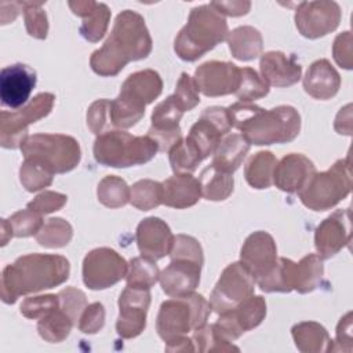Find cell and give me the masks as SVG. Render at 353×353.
Returning a JSON list of instances; mask_svg holds the SVG:
<instances>
[{
  "instance_id": "1",
  "label": "cell",
  "mask_w": 353,
  "mask_h": 353,
  "mask_svg": "<svg viewBox=\"0 0 353 353\" xmlns=\"http://www.w3.org/2000/svg\"><path fill=\"white\" fill-rule=\"evenodd\" d=\"M152 51V37L142 15L132 10L121 11L110 36L90 58L91 69L99 76H116L131 62L146 58Z\"/></svg>"
},
{
  "instance_id": "2",
  "label": "cell",
  "mask_w": 353,
  "mask_h": 353,
  "mask_svg": "<svg viewBox=\"0 0 353 353\" xmlns=\"http://www.w3.org/2000/svg\"><path fill=\"white\" fill-rule=\"evenodd\" d=\"M226 109L230 125L237 128L250 145L288 143L301 131V116L290 105L263 109L240 101Z\"/></svg>"
},
{
  "instance_id": "3",
  "label": "cell",
  "mask_w": 353,
  "mask_h": 353,
  "mask_svg": "<svg viewBox=\"0 0 353 353\" xmlns=\"http://www.w3.org/2000/svg\"><path fill=\"white\" fill-rule=\"evenodd\" d=\"M70 263L62 255L28 254L7 265L1 273V301L12 305L21 295L40 292L63 284Z\"/></svg>"
},
{
  "instance_id": "4",
  "label": "cell",
  "mask_w": 353,
  "mask_h": 353,
  "mask_svg": "<svg viewBox=\"0 0 353 353\" xmlns=\"http://www.w3.org/2000/svg\"><path fill=\"white\" fill-rule=\"evenodd\" d=\"M229 34L225 17L211 4L192 8L186 25L174 41L176 55L188 62L197 61Z\"/></svg>"
},
{
  "instance_id": "5",
  "label": "cell",
  "mask_w": 353,
  "mask_h": 353,
  "mask_svg": "<svg viewBox=\"0 0 353 353\" xmlns=\"http://www.w3.org/2000/svg\"><path fill=\"white\" fill-rule=\"evenodd\" d=\"M171 262L160 272L161 290L171 298L185 296L194 292L200 283L201 266L204 262L200 243L188 234L174 236L170 251Z\"/></svg>"
},
{
  "instance_id": "6",
  "label": "cell",
  "mask_w": 353,
  "mask_h": 353,
  "mask_svg": "<svg viewBox=\"0 0 353 353\" xmlns=\"http://www.w3.org/2000/svg\"><path fill=\"white\" fill-rule=\"evenodd\" d=\"M163 90L160 74L143 69L130 74L121 84L120 94L110 102V119L114 128H130L145 114V106L152 103Z\"/></svg>"
},
{
  "instance_id": "7",
  "label": "cell",
  "mask_w": 353,
  "mask_h": 353,
  "mask_svg": "<svg viewBox=\"0 0 353 353\" xmlns=\"http://www.w3.org/2000/svg\"><path fill=\"white\" fill-rule=\"evenodd\" d=\"M97 163L105 167L127 168L150 161L159 145L149 135L138 137L123 130H110L97 135L92 146Z\"/></svg>"
},
{
  "instance_id": "8",
  "label": "cell",
  "mask_w": 353,
  "mask_h": 353,
  "mask_svg": "<svg viewBox=\"0 0 353 353\" xmlns=\"http://www.w3.org/2000/svg\"><path fill=\"white\" fill-rule=\"evenodd\" d=\"M211 305L200 294L167 299L160 305L156 328L159 336L167 343L183 336L189 331L207 324Z\"/></svg>"
},
{
  "instance_id": "9",
  "label": "cell",
  "mask_w": 353,
  "mask_h": 353,
  "mask_svg": "<svg viewBox=\"0 0 353 353\" xmlns=\"http://www.w3.org/2000/svg\"><path fill=\"white\" fill-rule=\"evenodd\" d=\"M25 159L34 160L52 174H65L77 167L81 159L79 142L65 134H33L21 145Z\"/></svg>"
},
{
  "instance_id": "10",
  "label": "cell",
  "mask_w": 353,
  "mask_h": 353,
  "mask_svg": "<svg viewBox=\"0 0 353 353\" xmlns=\"http://www.w3.org/2000/svg\"><path fill=\"white\" fill-rule=\"evenodd\" d=\"M352 189L350 157L341 159L327 171L316 172L298 193L302 204L313 211H325L343 200Z\"/></svg>"
},
{
  "instance_id": "11",
  "label": "cell",
  "mask_w": 353,
  "mask_h": 353,
  "mask_svg": "<svg viewBox=\"0 0 353 353\" xmlns=\"http://www.w3.org/2000/svg\"><path fill=\"white\" fill-rule=\"evenodd\" d=\"M54 102V94L40 92L17 112L3 110L0 113V145L6 149L21 148L22 142L29 137L28 127L48 116Z\"/></svg>"
},
{
  "instance_id": "12",
  "label": "cell",
  "mask_w": 353,
  "mask_h": 353,
  "mask_svg": "<svg viewBox=\"0 0 353 353\" xmlns=\"http://www.w3.org/2000/svg\"><path fill=\"white\" fill-rule=\"evenodd\" d=\"M255 280L250 270L241 262L228 265L221 273L211 295L210 305L218 314L229 312L243 301L254 295Z\"/></svg>"
},
{
  "instance_id": "13",
  "label": "cell",
  "mask_w": 353,
  "mask_h": 353,
  "mask_svg": "<svg viewBox=\"0 0 353 353\" xmlns=\"http://www.w3.org/2000/svg\"><path fill=\"white\" fill-rule=\"evenodd\" d=\"M128 263L112 248L91 250L83 259V283L90 290H105L125 277Z\"/></svg>"
},
{
  "instance_id": "14",
  "label": "cell",
  "mask_w": 353,
  "mask_h": 353,
  "mask_svg": "<svg viewBox=\"0 0 353 353\" xmlns=\"http://www.w3.org/2000/svg\"><path fill=\"white\" fill-rule=\"evenodd\" d=\"M266 316V301L261 295H251L234 309L221 313L212 324L215 332L226 342H233L244 332L258 327Z\"/></svg>"
},
{
  "instance_id": "15",
  "label": "cell",
  "mask_w": 353,
  "mask_h": 353,
  "mask_svg": "<svg viewBox=\"0 0 353 353\" xmlns=\"http://www.w3.org/2000/svg\"><path fill=\"white\" fill-rule=\"evenodd\" d=\"M341 8L335 1H302L295 10V25L306 39H319L334 32L341 22Z\"/></svg>"
},
{
  "instance_id": "16",
  "label": "cell",
  "mask_w": 353,
  "mask_h": 353,
  "mask_svg": "<svg viewBox=\"0 0 353 353\" xmlns=\"http://www.w3.org/2000/svg\"><path fill=\"white\" fill-rule=\"evenodd\" d=\"M183 105L172 94L160 102L152 112V125L148 134L159 145V152H170V149L182 139L179 120L185 113Z\"/></svg>"
},
{
  "instance_id": "17",
  "label": "cell",
  "mask_w": 353,
  "mask_h": 353,
  "mask_svg": "<svg viewBox=\"0 0 353 353\" xmlns=\"http://www.w3.org/2000/svg\"><path fill=\"white\" fill-rule=\"evenodd\" d=\"M230 128L228 109L222 106H210L203 110L197 121L190 127L186 138L199 149L203 159H207L214 153L218 143Z\"/></svg>"
},
{
  "instance_id": "18",
  "label": "cell",
  "mask_w": 353,
  "mask_h": 353,
  "mask_svg": "<svg viewBox=\"0 0 353 353\" xmlns=\"http://www.w3.org/2000/svg\"><path fill=\"white\" fill-rule=\"evenodd\" d=\"M150 305V291L127 285L119 298L116 331L124 339L138 336L146 327V313Z\"/></svg>"
},
{
  "instance_id": "19",
  "label": "cell",
  "mask_w": 353,
  "mask_h": 353,
  "mask_svg": "<svg viewBox=\"0 0 353 353\" xmlns=\"http://www.w3.org/2000/svg\"><path fill=\"white\" fill-rule=\"evenodd\" d=\"M240 69L232 62L208 61L196 69L193 80L205 97L234 94L240 85Z\"/></svg>"
},
{
  "instance_id": "20",
  "label": "cell",
  "mask_w": 353,
  "mask_h": 353,
  "mask_svg": "<svg viewBox=\"0 0 353 353\" xmlns=\"http://www.w3.org/2000/svg\"><path fill=\"white\" fill-rule=\"evenodd\" d=\"M277 259L276 243L273 237L263 230L251 233L240 251V262L250 270L255 284L273 270Z\"/></svg>"
},
{
  "instance_id": "21",
  "label": "cell",
  "mask_w": 353,
  "mask_h": 353,
  "mask_svg": "<svg viewBox=\"0 0 353 353\" xmlns=\"http://www.w3.org/2000/svg\"><path fill=\"white\" fill-rule=\"evenodd\" d=\"M36 81V72L29 65L14 63L3 68L0 72L1 105L10 109L22 108L28 102Z\"/></svg>"
},
{
  "instance_id": "22",
  "label": "cell",
  "mask_w": 353,
  "mask_h": 353,
  "mask_svg": "<svg viewBox=\"0 0 353 353\" xmlns=\"http://www.w3.org/2000/svg\"><path fill=\"white\" fill-rule=\"evenodd\" d=\"M350 243V208L336 210L316 229L314 247L321 259L338 254Z\"/></svg>"
},
{
  "instance_id": "23",
  "label": "cell",
  "mask_w": 353,
  "mask_h": 353,
  "mask_svg": "<svg viewBox=\"0 0 353 353\" xmlns=\"http://www.w3.org/2000/svg\"><path fill=\"white\" fill-rule=\"evenodd\" d=\"M135 240L142 256L152 261H159L170 254L174 234L163 219L157 216H149L139 222Z\"/></svg>"
},
{
  "instance_id": "24",
  "label": "cell",
  "mask_w": 353,
  "mask_h": 353,
  "mask_svg": "<svg viewBox=\"0 0 353 353\" xmlns=\"http://www.w3.org/2000/svg\"><path fill=\"white\" fill-rule=\"evenodd\" d=\"M316 167L302 153L285 154L277 161L273 172V183L283 192L299 193L316 174Z\"/></svg>"
},
{
  "instance_id": "25",
  "label": "cell",
  "mask_w": 353,
  "mask_h": 353,
  "mask_svg": "<svg viewBox=\"0 0 353 353\" xmlns=\"http://www.w3.org/2000/svg\"><path fill=\"white\" fill-rule=\"evenodd\" d=\"M259 69L262 79L273 87H290L299 81L302 66L294 55L288 57L281 51H268L262 54Z\"/></svg>"
},
{
  "instance_id": "26",
  "label": "cell",
  "mask_w": 353,
  "mask_h": 353,
  "mask_svg": "<svg viewBox=\"0 0 353 353\" xmlns=\"http://www.w3.org/2000/svg\"><path fill=\"white\" fill-rule=\"evenodd\" d=\"M68 6L74 15L83 18L79 32L87 41L97 43L105 36L110 21V10L105 3L69 1Z\"/></svg>"
},
{
  "instance_id": "27",
  "label": "cell",
  "mask_w": 353,
  "mask_h": 353,
  "mask_svg": "<svg viewBox=\"0 0 353 353\" xmlns=\"http://www.w3.org/2000/svg\"><path fill=\"white\" fill-rule=\"evenodd\" d=\"M303 88L310 97L325 101L338 94L341 76L328 59H317L306 70Z\"/></svg>"
},
{
  "instance_id": "28",
  "label": "cell",
  "mask_w": 353,
  "mask_h": 353,
  "mask_svg": "<svg viewBox=\"0 0 353 353\" xmlns=\"http://www.w3.org/2000/svg\"><path fill=\"white\" fill-rule=\"evenodd\" d=\"M201 197L199 179L192 174H175L163 182V204L176 210L194 205Z\"/></svg>"
},
{
  "instance_id": "29",
  "label": "cell",
  "mask_w": 353,
  "mask_h": 353,
  "mask_svg": "<svg viewBox=\"0 0 353 353\" xmlns=\"http://www.w3.org/2000/svg\"><path fill=\"white\" fill-rule=\"evenodd\" d=\"M250 150V143L241 134H230L222 138L212 153L211 165L223 172L233 174Z\"/></svg>"
},
{
  "instance_id": "30",
  "label": "cell",
  "mask_w": 353,
  "mask_h": 353,
  "mask_svg": "<svg viewBox=\"0 0 353 353\" xmlns=\"http://www.w3.org/2000/svg\"><path fill=\"white\" fill-rule=\"evenodd\" d=\"M295 346L302 353H325L334 350L327 330L316 321H302L291 328Z\"/></svg>"
},
{
  "instance_id": "31",
  "label": "cell",
  "mask_w": 353,
  "mask_h": 353,
  "mask_svg": "<svg viewBox=\"0 0 353 353\" xmlns=\"http://www.w3.org/2000/svg\"><path fill=\"white\" fill-rule=\"evenodd\" d=\"M226 39L232 55L239 61H252L261 55L263 48L262 36L252 26H239Z\"/></svg>"
},
{
  "instance_id": "32",
  "label": "cell",
  "mask_w": 353,
  "mask_h": 353,
  "mask_svg": "<svg viewBox=\"0 0 353 353\" xmlns=\"http://www.w3.org/2000/svg\"><path fill=\"white\" fill-rule=\"evenodd\" d=\"M323 274V259L316 254H307L292 265V290L299 294L312 292L320 285Z\"/></svg>"
},
{
  "instance_id": "33",
  "label": "cell",
  "mask_w": 353,
  "mask_h": 353,
  "mask_svg": "<svg viewBox=\"0 0 353 353\" xmlns=\"http://www.w3.org/2000/svg\"><path fill=\"white\" fill-rule=\"evenodd\" d=\"M199 183L201 189V196L204 199L211 201H222L232 194L234 179L233 174L216 170L210 164L201 171L199 176Z\"/></svg>"
},
{
  "instance_id": "34",
  "label": "cell",
  "mask_w": 353,
  "mask_h": 353,
  "mask_svg": "<svg viewBox=\"0 0 353 353\" xmlns=\"http://www.w3.org/2000/svg\"><path fill=\"white\" fill-rule=\"evenodd\" d=\"M277 160L272 152L262 150L250 157L244 167L247 183L254 189H266L273 185V172Z\"/></svg>"
},
{
  "instance_id": "35",
  "label": "cell",
  "mask_w": 353,
  "mask_h": 353,
  "mask_svg": "<svg viewBox=\"0 0 353 353\" xmlns=\"http://www.w3.org/2000/svg\"><path fill=\"white\" fill-rule=\"evenodd\" d=\"M74 324L73 319L61 306H58L39 319L37 331L44 341L50 343H59L69 336Z\"/></svg>"
},
{
  "instance_id": "36",
  "label": "cell",
  "mask_w": 353,
  "mask_h": 353,
  "mask_svg": "<svg viewBox=\"0 0 353 353\" xmlns=\"http://www.w3.org/2000/svg\"><path fill=\"white\" fill-rule=\"evenodd\" d=\"M168 159L174 174H192L204 160L199 149L188 139H181L168 152Z\"/></svg>"
},
{
  "instance_id": "37",
  "label": "cell",
  "mask_w": 353,
  "mask_h": 353,
  "mask_svg": "<svg viewBox=\"0 0 353 353\" xmlns=\"http://www.w3.org/2000/svg\"><path fill=\"white\" fill-rule=\"evenodd\" d=\"M98 200L108 208H120L130 201L131 189L125 181L116 175H106L98 183Z\"/></svg>"
},
{
  "instance_id": "38",
  "label": "cell",
  "mask_w": 353,
  "mask_h": 353,
  "mask_svg": "<svg viewBox=\"0 0 353 353\" xmlns=\"http://www.w3.org/2000/svg\"><path fill=\"white\" fill-rule=\"evenodd\" d=\"M159 277L160 270L156 261L145 256H137L130 261L125 274L127 285L150 290L159 281Z\"/></svg>"
},
{
  "instance_id": "39",
  "label": "cell",
  "mask_w": 353,
  "mask_h": 353,
  "mask_svg": "<svg viewBox=\"0 0 353 353\" xmlns=\"http://www.w3.org/2000/svg\"><path fill=\"white\" fill-rule=\"evenodd\" d=\"M73 236L70 223L62 218H50L34 236L37 243L47 248H61L69 244Z\"/></svg>"
},
{
  "instance_id": "40",
  "label": "cell",
  "mask_w": 353,
  "mask_h": 353,
  "mask_svg": "<svg viewBox=\"0 0 353 353\" xmlns=\"http://www.w3.org/2000/svg\"><path fill=\"white\" fill-rule=\"evenodd\" d=\"M130 203L141 210L149 211L163 204V183L152 179H141L131 188Z\"/></svg>"
},
{
  "instance_id": "41",
  "label": "cell",
  "mask_w": 353,
  "mask_h": 353,
  "mask_svg": "<svg viewBox=\"0 0 353 353\" xmlns=\"http://www.w3.org/2000/svg\"><path fill=\"white\" fill-rule=\"evenodd\" d=\"M270 85L258 74L252 68H241L240 69V85L234 95L243 101L250 102L259 98H263L269 94Z\"/></svg>"
},
{
  "instance_id": "42",
  "label": "cell",
  "mask_w": 353,
  "mask_h": 353,
  "mask_svg": "<svg viewBox=\"0 0 353 353\" xmlns=\"http://www.w3.org/2000/svg\"><path fill=\"white\" fill-rule=\"evenodd\" d=\"M54 174L40 163L25 159L19 168V181L28 192H37L52 183Z\"/></svg>"
},
{
  "instance_id": "43",
  "label": "cell",
  "mask_w": 353,
  "mask_h": 353,
  "mask_svg": "<svg viewBox=\"0 0 353 353\" xmlns=\"http://www.w3.org/2000/svg\"><path fill=\"white\" fill-rule=\"evenodd\" d=\"M22 10L25 17V26L29 36L44 40L48 33L47 14L43 10L41 1H22Z\"/></svg>"
},
{
  "instance_id": "44",
  "label": "cell",
  "mask_w": 353,
  "mask_h": 353,
  "mask_svg": "<svg viewBox=\"0 0 353 353\" xmlns=\"http://www.w3.org/2000/svg\"><path fill=\"white\" fill-rule=\"evenodd\" d=\"M41 216V214L26 208L12 214L7 222L12 230L14 237H29L36 236L44 225Z\"/></svg>"
},
{
  "instance_id": "45",
  "label": "cell",
  "mask_w": 353,
  "mask_h": 353,
  "mask_svg": "<svg viewBox=\"0 0 353 353\" xmlns=\"http://www.w3.org/2000/svg\"><path fill=\"white\" fill-rule=\"evenodd\" d=\"M193 342L199 352H239V347L230 342L223 341L214 330L212 324H204L193 331Z\"/></svg>"
},
{
  "instance_id": "46",
  "label": "cell",
  "mask_w": 353,
  "mask_h": 353,
  "mask_svg": "<svg viewBox=\"0 0 353 353\" xmlns=\"http://www.w3.org/2000/svg\"><path fill=\"white\" fill-rule=\"evenodd\" d=\"M87 125L97 135L110 131L113 128L109 99H97L90 105L87 110Z\"/></svg>"
},
{
  "instance_id": "47",
  "label": "cell",
  "mask_w": 353,
  "mask_h": 353,
  "mask_svg": "<svg viewBox=\"0 0 353 353\" xmlns=\"http://www.w3.org/2000/svg\"><path fill=\"white\" fill-rule=\"evenodd\" d=\"M59 306V296L54 294L47 295H37V296H29L21 303V313L26 319L39 320L52 309Z\"/></svg>"
},
{
  "instance_id": "48",
  "label": "cell",
  "mask_w": 353,
  "mask_h": 353,
  "mask_svg": "<svg viewBox=\"0 0 353 353\" xmlns=\"http://www.w3.org/2000/svg\"><path fill=\"white\" fill-rule=\"evenodd\" d=\"M58 296H59V306L77 324V320L80 319V316L87 305L85 294L81 290H77L74 287H68V288L59 291Z\"/></svg>"
},
{
  "instance_id": "49",
  "label": "cell",
  "mask_w": 353,
  "mask_h": 353,
  "mask_svg": "<svg viewBox=\"0 0 353 353\" xmlns=\"http://www.w3.org/2000/svg\"><path fill=\"white\" fill-rule=\"evenodd\" d=\"M68 201V196L59 192H51V190H46L43 193H40L39 196H36L30 203H28L26 208L39 212L41 215L54 212L61 210Z\"/></svg>"
},
{
  "instance_id": "50",
  "label": "cell",
  "mask_w": 353,
  "mask_h": 353,
  "mask_svg": "<svg viewBox=\"0 0 353 353\" xmlns=\"http://www.w3.org/2000/svg\"><path fill=\"white\" fill-rule=\"evenodd\" d=\"M105 324V309L102 303L94 302L83 310L79 319V330L84 334H97L103 328Z\"/></svg>"
},
{
  "instance_id": "51",
  "label": "cell",
  "mask_w": 353,
  "mask_h": 353,
  "mask_svg": "<svg viewBox=\"0 0 353 353\" xmlns=\"http://www.w3.org/2000/svg\"><path fill=\"white\" fill-rule=\"evenodd\" d=\"M174 95L179 99V102L183 105L186 112L192 110L193 108H196L200 103L199 88H197L193 77L189 76L188 73H181V77L176 83Z\"/></svg>"
},
{
  "instance_id": "52",
  "label": "cell",
  "mask_w": 353,
  "mask_h": 353,
  "mask_svg": "<svg viewBox=\"0 0 353 353\" xmlns=\"http://www.w3.org/2000/svg\"><path fill=\"white\" fill-rule=\"evenodd\" d=\"M335 62L345 69H352V33L349 30L336 36L332 47Z\"/></svg>"
},
{
  "instance_id": "53",
  "label": "cell",
  "mask_w": 353,
  "mask_h": 353,
  "mask_svg": "<svg viewBox=\"0 0 353 353\" xmlns=\"http://www.w3.org/2000/svg\"><path fill=\"white\" fill-rule=\"evenodd\" d=\"M218 12L222 15H229V17H241L245 15L250 8L251 3L250 1H240V0H232V1H211L210 3Z\"/></svg>"
},
{
  "instance_id": "54",
  "label": "cell",
  "mask_w": 353,
  "mask_h": 353,
  "mask_svg": "<svg viewBox=\"0 0 353 353\" xmlns=\"http://www.w3.org/2000/svg\"><path fill=\"white\" fill-rule=\"evenodd\" d=\"M336 342L339 343L336 350H343V345H346V352L352 350V312L346 313L339 320L336 327Z\"/></svg>"
},
{
  "instance_id": "55",
  "label": "cell",
  "mask_w": 353,
  "mask_h": 353,
  "mask_svg": "<svg viewBox=\"0 0 353 353\" xmlns=\"http://www.w3.org/2000/svg\"><path fill=\"white\" fill-rule=\"evenodd\" d=\"M165 350L167 352H194L196 347L193 346V339L183 335V336L175 339L174 342L167 343Z\"/></svg>"
},
{
  "instance_id": "56",
  "label": "cell",
  "mask_w": 353,
  "mask_h": 353,
  "mask_svg": "<svg viewBox=\"0 0 353 353\" xmlns=\"http://www.w3.org/2000/svg\"><path fill=\"white\" fill-rule=\"evenodd\" d=\"M1 221H3L1 222V245H6L8 239L14 237V234H12V230H11L7 219H1Z\"/></svg>"
}]
</instances>
